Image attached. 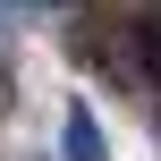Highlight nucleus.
Wrapping results in <instances>:
<instances>
[{
  "label": "nucleus",
  "instance_id": "1",
  "mask_svg": "<svg viewBox=\"0 0 161 161\" xmlns=\"http://www.w3.org/2000/svg\"><path fill=\"white\" fill-rule=\"evenodd\" d=\"M127 68H136V76H153V85H161V8L144 17V25H127Z\"/></svg>",
  "mask_w": 161,
  "mask_h": 161
},
{
  "label": "nucleus",
  "instance_id": "2",
  "mask_svg": "<svg viewBox=\"0 0 161 161\" xmlns=\"http://www.w3.org/2000/svg\"><path fill=\"white\" fill-rule=\"evenodd\" d=\"M59 144H68V161H102V127H93V119H85V110H76V119H68V136H59Z\"/></svg>",
  "mask_w": 161,
  "mask_h": 161
}]
</instances>
